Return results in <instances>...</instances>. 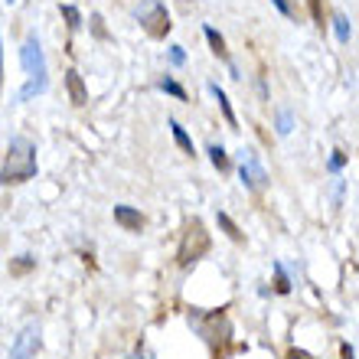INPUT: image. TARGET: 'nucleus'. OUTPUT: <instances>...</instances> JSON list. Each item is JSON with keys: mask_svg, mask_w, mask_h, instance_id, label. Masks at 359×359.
Here are the masks:
<instances>
[{"mask_svg": "<svg viewBox=\"0 0 359 359\" xmlns=\"http://www.w3.org/2000/svg\"><path fill=\"white\" fill-rule=\"evenodd\" d=\"M36 144L29 137H10L7 157H4V167H0V187H20V183L36 177Z\"/></svg>", "mask_w": 359, "mask_h": 359, "instance_id": "f257e3e1", "label": "nucleus"}, {"mask_svg": "<svg viewBox=\"0 0 359 359\" xmlns=\"http://www.w3.org/2000/svg\"><path fill=\"white\" fill-rule=\"evenodd\" d=\"M20 62H23V72H27V86L20 88V102H29L33 95H43L46 92V86H49L46 56H43L36 36L23 39V46H20Z\"/></svg>", "mask_w": 359, "mask_h": 359, "instance_id": "f03ea898", "label": "nucleus"}, {"mask_svg": "<svg viewBox=\"0 0 359 359\" xmlns=\"http://www.w3.org/2000/svg\"><path fill=\"white\" fill-rule=\"evenodd\" d=\"M209 252V236H206V229H203V222L199 219H193L187 226V236H183V245H180V265L189 268L193 262H199V258Z\"/></svg>", "mask_w": 359, "mask_h": 359, "instance_id": "7ed1b4c3", "label": "nucleus"}, {"mask_svg": "<svg viewBox=\"0 0 359 359\" xmlns=\"http://www.w3.org/2000/svg\"><path fill=\"white\" fill-rule=\"evenodd\" d=\"M137 20H141V27L147 29L154 39H161L170 33V17H167V7H163L161 0H144V7L137 10Z\"/></svg>", "mask_w": 359, "mask_h": 359, "instance_id": "20e7f679", "label": "nucleus"}, {"mask_svg": "<svg viewBox=\"0 0 359 359\" xmlns=\"http://www.w3.org/2000/svg\"><path fill=\"white\" fill-rule=\"evenodd\" d=\"M39 346H43V340H39V323H27V327L17 333L13 346H10V359H33L39 353Z\"/></svg>", "mask_w": 359, "mask_h": 359, "instance_id": "39448f33", "label": "nucleus"}, {"mask_svg": "<svg viewBox=\"0 0 359 359\" xmlns=\"http://www.w3.org/2000/svg\"><path fill=\"white\" fill-rule=\"evenodd\" d=\"M242 183H245V189H252V193H262V189L268 187V173H265V167L258 163V157L252 151H248V157H245V163H242Z\"/></svg>", "mask_w": 359, "mask_h": 359, "instance_id": "423d86ee", "label": "nucleus"}, {"mask_svg": "<svg viewBox=\"0 0 359 359\" xmlns=\"http://www.w3.org/2000/svg\"><path fill=\"white\" fill-rule=\"evenodd\" d=\"M114 222H118L124 232H141L144 229V216L134 206H114Z\"/></svg>", "mask_w": 359, "mask_h": 359, "instance_id": "0eeeda50", "label": "nucleus"}, {"mask_svg": "<svg viewBox=\"0 0 359 359\" xmlns=\"http://www.w3.org/2000/svg\"><path fill=\"white\" fill-rule=\"evenodd\" d=\"M66 88H69V95H72V104H76V108H86L88 104V88H86V82H82V76H79L76 69H69L66 72Z\"/></svg>", "mask_w": 359, "mask_h": 359, "instance_id": "6e6552de", "label": "nucleus"}, {"mask_svg": "<svg viewBox=\"0 0 359 359\" xmlns=\"http://www.w3.org/2000/svg\"><path fill=\"white\" fill-rule=\"evenodd\" d=\"M209 92H212V98H216V102H219V108H222V114H226V121L232 124V128H236L238 121H236V111H232V104H229V95L222 92V88H219L216 82H209Z\"/></svg>", "mask_w": 359, "mask_h": 359, "instance_id": "1a4fd4ad", "label": "nucleus"}, {"mask_svg": "<svg viewBox=\"0 0 359 359\" xmlns=\"http://www.w3.org/2000/svg\"><path fill=\"white\" fill-rule=\"evenodd\" d=\"M333 29H337V39H340V43H350L353 27H350V20H346V13H333Z\"/></svg>", "mask_w": 359, "mask_h": 359, "instance_id": "9d476101", "label": "nucleus"}, {"mask_svg": "<svg viewBox=\"0 0 359 359\" xmlns=\"http://www.w3.org/2000/svg\"><path fill=\"white\" fill-rule=\"evenodd\" d=\"M170 131H173V141L180 144V151L193 154V141H189V134L183 131V128H180V121H173V118H170Z\"/></svg>", "mask_w": 359, "mask_h": 359, "instance_id": "9b49d317", "label": "nucleus"}, {"mask_svg": "<svg viewBox=\"0 0 359 359\" xmlns=\"http://www.w3.org/2000/svg\"><path fill=\"white\" fill-rule=\"evenodd\" d=\"M206 39H209V46H212V53H216L219 59H229V53H226V39L219 36L212 27H206Z\"/></svg>", "mask_w": 359, "mask_h": 359, "instance_id": "f8f14e48", "label": "nucleus"}, {"mask_svg": "<svg viewBox=\"0 0 359 359\" xmlns=\"http://www.w3.org/2000/svg\"><path fill=\"white\" fill-rule=\"evenodd\" d=\"M209 161H212V167H216V170H222V173L229 170V157H226V147H219V144H212V147H209Z\"/></svg>", "mask_w": 359, "mask_h": 359, "instance_id": "ddd939ff", "label": "nucleus"}, {"mask_svg": "<svg viewBox=\"0 0 359 359\" xmlns=\"http://www.w3.org/2000/svg\"><path fill=\"white\" fill-rule=\"evenodd\" d=\"M216 219H219V226H222V232H226L232 242H242V232H238V226L226 216V212H216Z\"/></svg>", "mask_w": 359, "mask_h": 359, "instance_id": "4468645a", "label": "nucleus"}, {"mask_svg": "<svg viewBox=\"0 0 359 359\" xmlns=\"http://www.w3.org/2000/svg\"><path fill=\"white\" fill-rule=\"evenodd\" d=\"M161 92L173 95V98H180V102H187V92H183V86H180V82H173L170 76H167V79H161Z\"/></svg>", "mask_w": 359, "mask_h": 359, "instance_id": "2eb2a0df", "label": "nucleus"}, {"mask_svg": "<svg viewBox=\"0 0 359 359\" xmlns=\"http://www.w3.org/2000/svg\"><path fill=\"white\" fill-rule=\"evenodd\" d=\"M62 17L69 20V27H72V29H79V27H82V17H79V10H76V7H69V4H66V7H62Z\"/></svg>", "mask_w": 359, "mask_h": 359, "instance_id": "dca6fc26", "label": "nucleus"}, {"mask_svg": "<svg viewBox=\"0 0 359 359\" xmlns=\"http://www.w3.org/2000/svg\"><path fill=\"white\" fill-rule=\"evenodd\" d=\"M278 134H291V111L278 114Z\"/></svg>", "mask_w": 359, "mask_h": 359, "instance_id": "f3484780", "label": "nucleus"}, {"mask_svg": "<svg viewBox=\"0 0 359 359\" xmlns=\"http://www.w3.org/2000/svg\"><path fill=\"white\" fill-rule=\"evenodd\" d=\"M274 271H278V291L287 294V291H291V281L284 278V268H281V265H274Z\"/></svg>", "mask_w": 359, "mask_h": 359, "instance_id": "a211bd4d", "label": "nucleus"}, {"mask_svg": "<svg viewBox=\"0 0 359 359\" xmlns=\"http://www.w3.org/2000/svg\"><path fill=\"white\" fill-rule=\"evenodd\" d=\"M343 163H346V154H340V151H337V154H333V157H330V170L337 173V170H340V167H343Z\"/></svg>", "mask_w": 359, "mask_h": 359, "instance_id": "6ab92c4d", "label": "nucleus"}, {"mask_svg": "<svg viewBox=\"0 0 359 359\" xmlns=\"http://www.w3.org/2000/svg\"><path fill=\"white\" fill-rule=\"evenodd\" d=\"M170 59H173V66H183V62H187V56H183V46H173L170 49Z\"/></svg>", "mask_w": 359, "mask_h": 359, "instance_id": "aec40b11", "label": "nucleus"}, {"mask_svg": "<svg viewBox=\"0 0 359 359\" xmlns=\"http://www.w3.org/2000/svg\"><path fill=\"white\" fill-rule=\"evenodd\" d=\"M271 4H274L278 10H281L284 17H291V4H287V0H271Z\"/></svg>", "mask_w": 359, "mask_h": 359, "instance_id": "412c9836", "label": "nucleus"}, {"mask_svg": "<svg viewBox=\"0 0 359 359\" xmlns=\"http://www.w3.org/2000/svg\"><path fill=\"white\" fill-rule=\"evenodd\" d=\"M340 350H343V359H356V350H353V346H350V343H343V346H340Z\"/></svg>", "mask_w": 359, "mask_h": 359, "instance_id": "4be33fe9", "label": "nucleus"}, {"mask_svg": "<svg viewBox=\"0 0 359 359\" xmlns=\"http://www.w3.org/2000/svg\"><path fill=\"white\" fill-rule=\"evenodd\" d=\"M287 359H313L311 353H304V350H291L287 353Z\"/></svg>", "mask_w": 359, "mask_h": 359, "instance_id": "5701e85b", "label": "nucleus"}, {"mask_svg": "<svg viewBox=\"0 0 359 359\" xmlns=\"http://www.w3.org/2000/svg\"><path fill=\"white\" fill-rule=\"evenodd\" d=\"M0 88H4V39H0Z\"/></svg>", "mask_w": 359, "mask_h": 359, "instance_id": "b1692460", "label": "nucleus"}, {"mask_svg": "<svg viewBox=\"0 0 359 359\" xmlns=\"http://www.w3.org/2000/svg\"><path fill=\"white\" fill-rule=\"evenodd\" d=\"M128 359H137V356H128Z\"/></svg>", "mask_w": 359, "mask_h": 359, "instance_id": "393cba45", "label": "nucleus"}]
</instances>
